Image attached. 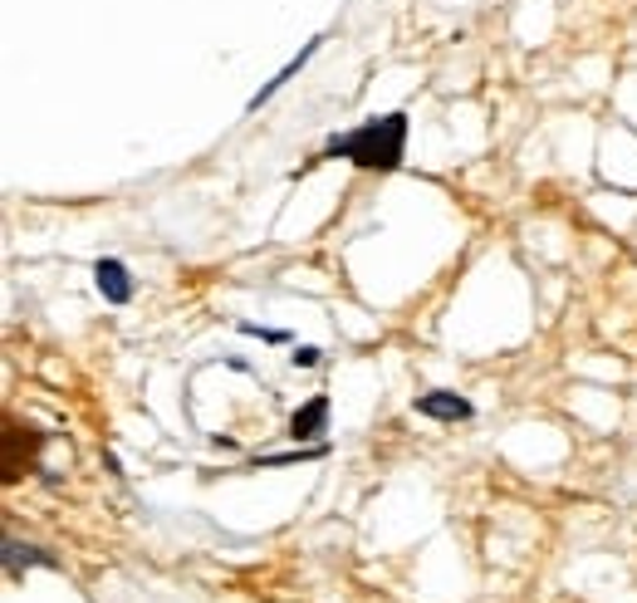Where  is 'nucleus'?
<instances>
[{"mask_svg":"<svg viewBox=\"0 0 637 603\" xmlns=\"http://www.w3.org/2000/svg\"><path fill=\"white\" fill-rule=\"evenodd\" d=\"M94 285L108 305H127L133 299V275H127L123 260H98L94 266Z\"/></svg>","mask_w":637,"mask_h":603,"instance_id":"20e7f679","label":"nucleus"},{"mask_svg":"<svg viewBox=\"0 0 637 603\" xmlns=\"http://www.w3.org/2000/svg\"><path fill=\"white\" fill-rule=\"evenodd\" d=\"M290 364H294V368H314V364H319V348H309V344H304V348H294V354H290Z\"/></svg>","mask_w":637,"mask_h":603,"instance_id":"6e6552de","label":"nucleus"},{"mask_svg":"<svg viewBox=\"0 0 637 603\" xmlns=\"http://www.w3.org/2000/svg\"><path fill=\"white\" fill-rule=\"evenodd\" d=\"M402 152H407V113L397 109V113H382V119L358 123L353 133L329 138L323 158H348L353 168H368V172H397Z\"/></svg>","mask_w":637,"mask_h":603,"instance_id":"f257e3e1","label":"nucleus"},{"mask_svg":"<svg viewBox=\"0 0 637 603\" xmlns=\"http://www.w3.org/2000/svg\"><path fill=\"white\" fill-rule=\"evenodd\" d=\"M241 334H250V339H265V344H290V334L284 329H260V324H250V319H241Z\"/></svg>","mask_w":637,"mask_h":603,"instance_id":"0eeeda50","label":"nucleus"},{"mask_svg":"<svg viewBox=\"0 0 637 603\" xmlns=\"http://www.w3.org/2000/svg\"><path fill=\"white\" fill-rule=\"evenodd\" d=\"M329 446L323 442H314V446H304V452H274V456H260L255 466H290V462H314V456H323Z\"/></svg>","mask_w":637,"mask_h":603,"instance_id":"423d86ee","label":"nucleus"},{"mask_svg":"<svg viewBox=\"0 0 637 603\" xmlns=\"http://www.w3.org/2000/svg\"><path fill=\"white\" fill-rule=\"evenodd\" d=\"M323 427H329V397H309V403L290 417V436H294V442H319Z\"/></svg>","mask_w":637,"mask_h":603,"instance_id":"39448f33","label":"nucleus"},{"mask_svg":"<svg viewBox=\"0 0 637 603\" xmlns=\"http://www.w3.org/2000/svg\"><path fill=\"white\" fill-rule=\"evenodd\" d=\"M319 50H323V35H314V40H309V45H304V50H299V54H294V60H284V70H280V74H274V79H270V84H260V94H250V103H245V109H250V113H255V109H260V103H270V99H274V94H280V89H284V84H290V79H294V74H299V70H304V64H309V60H314V54H319Z\"/></svg>","mask_w":637,"mask_h":603,"instance_id":"7ed1b4c3","label":"nucleus"},{"mask_svg":"<svg viewBox=\"0 0 637 603\" xmlns=\"http://www.w3.org/2000/svg\"><path fill=\"white\" fill-rule=\"evenodd\" d=\"M412 413H417V417H431V422H466L476 407H470L466 397H456V393H446V387H437V393H421L417 403H412Z\"/></svg>","mask_w":637,"mask_h":603,"instance_id":"f03ea898","label":"nucleus"}]
</instances>
